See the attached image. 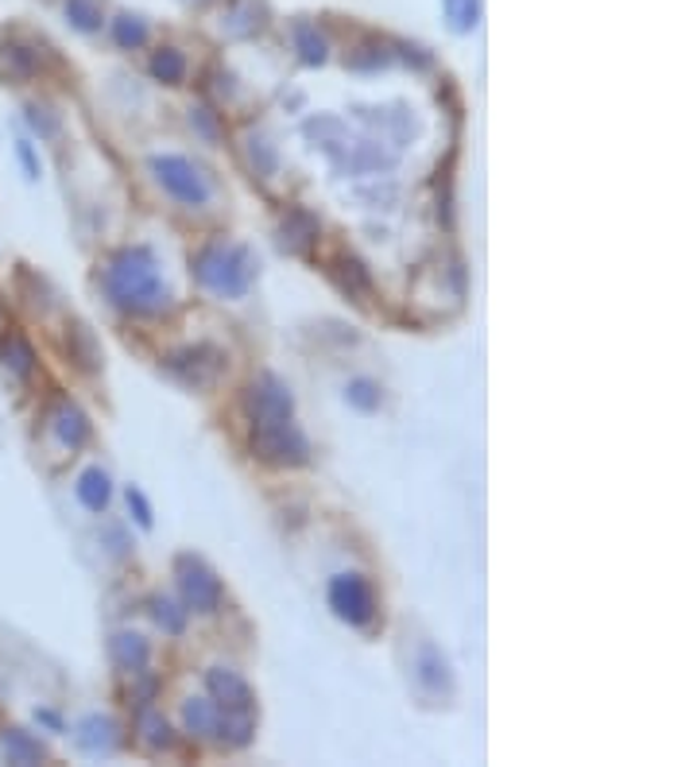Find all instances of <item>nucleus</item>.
I'll return each instance as SVG.
<instances>
[{"label": "nucleus", "instance_id": "c85d7f7f", "mask_svg": "<svg viewBox=\"0 0 697 767\" xmlns=\"http://www.w3.org/2000/svg\"><path fill=\"white\" fill-rule=\"evenodd\" d=\"M128 504H132V508H137V520H140V523H144V528H147V523H152V508H147V500H144V496L137 493V488H128Z\"/></svg>", "mask_w": 697, "mask_h": 767}, {"label": "nucleus", "instance_id": "f8f14e48", "mask_svg": "<svg viewBox=\"0 0 697 767\" xmlns=\"http://www.w3.org/2000/svg\"><path fill=\"white\" fill-rule=\"evenodd\" d=\"M109 656H113V663H117L120 671L137 674V671H144V663H147V644L140 636H128V632H120V636H113Z\"/></svg>", "mask_w": 697, "mask_h": 767}, {"label": "nucleus", "instance_id": "4468645a", "mask_svg": "<svg viewBox=\"0 0 697 767\" xmlns=\"http://www.w3.org/2000/svg\"><path fill=\"white\" fill-rule=\"evenodd\" d=\"M217 736L233 748H245L252 741V709H225L217 717Z\"/></svg>", "mask_w": 697, "mask_h": 767}, {"label": "nucleus", "instance_id": "7ed1b4c3", "mask_svg": "<svg viewBox=\"0 0 697 767\" xmlns=\"http://www.w3.org/2000/svg\"><path fill=\"white\" fill-rule=\"evenodd\" d=\"M252 453L268 465H307L310 461V442L303 438L291 418H280V423L256 426L252 435Z\"/></svg>", "mask_w": 697, "mask_h": 767}, {"label": "nucleus", "instance_id": "f3484780", "mask_svg": "<svg viewBox=\"0 0 697 767\" xmlns=\"http://www.w3.org/2000/svg\"><path fill=\"white\" fill-rule=\"evenodd\" d=\"M67 345H70V357L78 361L82 368H97L102 365V353H97V341H94V333L85 330L82 322H74L70 326V333H67Z\"/></svg>", "mask_w": 697, "mask_h": 767}, {"label": "nucleus", "instance_id": "393cba45", "mask_svg": "<svg viewBox=\"0 0 697 767\" xmlns=\"http://www.w3.org/2000/svg\"><path fill=\"white\" fill-rule=\"evenodd\" d=\"M446 12H450V20H453V27L458 32H469V27L476 24V0H446Z\"/></svg>", "mask_w": 697, "mask_h": 767}, {"label": "nucleus", "instance_id": "4be33fe9", "mask_svg": "<svg viewBox=\"0 0 697 767\" xmlns=\"http://www.w3.org/2000/svg\"><path fill=\"white\" fill-rule=\"evenodd\" d=\"M295 43H298V51H303V59H307V62H322L326 59V39L315 32V24H295Z\"/></svg>", "mask_w": 697, "mask_h": 767}, {"label": "nucleus", "instance_id": "423d86ee", "mask_svg": "<svg viewBox=\"0 0 697 767\" xmlns=\"http://www.w3.org/2000/svg\"><path fill=\"white\" fill-rule=\"evenodd\" d=\"M167 365H170V373L182 376V380L194 384V388H210V384L225 373V353L213 350V345H190V350L170 353Z\"/></svg>", "mask_w": 697, "mask_h": 767}, {"label": "nucleus", "instance_id": "2eb2a0df", "mask_svg": "<svg viewBox=\"0 0 697 767\" xmlns=\"http://www.w3.org/2000/svg\"><path fill=\"white\" fill-rule=\"evenodd\" d=\"M137 733H140V741H144L147 748H167V744L175 741V736H170V724L163 721L152 706L137 709Z\"/></svg>", "mask_w": 697, "mask_h": 767}, {"label": "nucleus", "instance_id": "bb28decb", "mask_svg": "<svg viewBox=\"0 0 697 767\" xmlns=\"http://www.w3.org/2000/svg\"><path fill=\"white\" fill-rule=\"evenodd\" d=\"M349 400L357 403V408L373 411L376 403H380V392H376V388H373L368 380H357V384H353V392H349Z\"/></svg>", "mask_w": 697, "mask_h": 767}, {"label": "nucleus", "instance_id": "aec40b11", "mask_svg": "<svg viewBox=\"0 0 697 767\" xmlns=\"http://www.w3.org/2000/svg\"><path fill=\"white\" fill-rule=\"evenodd\" d=\"M152 74L160 78V82L179 85L182 78H187V59H182L175 47H163V51H155V59H152Z\"/></svg>", "mask_w": 697, "mask_h": 767}, {"label": "nucleus", "instance_id": "6ab92c4d", "mask_svg": "<svg viewBox=\"0 0 697 767\" xmlns=\"http://www.w3.org/2000/svg\"><path fill=\"white\" fill-rule=\"evenodd\" d=\"M217 706L213 701H187V729L194 736H217Z\"/></svg>", "mask_w": 697, "mask_h": 767}, {"label": "nucleus", "instance_id": "20e7f679", "mask_svg": "<svg viewBox=\"0 0 697 767\" xmlns=\"http://www.w3.org/2000/svg\"><path fill=\"white\" fill-rule=\"evenodd\" d=\"M155 175L160 182L187 205H202L210 198V182L202 179V170L194 163L179 160V155H167V160H155Z\"/></svg>", "mask_w": 697, "mask_h": 767}, {"label": "nucleus", "instance_id": "f257e3e1", "mask_svg": "<svg viewBox=\"0 0 697 767\" xmlns=\"http://www.w3.org/2000/svg\"><path fill=\"white\" fill-rule=\"evenodd\" d=\"M105 287L125 310L137 315H152V310L167 307V291L160 287L155 275V256L147 248H125L109 260L105 268Z\"/></svg>", "mask_w": 697, "mask_h": 767}, {"label": "nucleus", "instance_id": "5701e85b", "mask_svg": "<svg viewBox=\"0 0 697 767\" xmlns=\"http://www.w3.org/2000/svg\"><path fill=\"white\" fill-rule=\"evenodd\" d=\"M67 16L82 32H94V27H102V4L97 0H67Z\"/></svg>", "mask_w": 697, "mask_h": 767}, {"label": "nucleus", "instance_id": "1a4fd4ad", "mask_svg": "<svg viewBox=\"0 0 697 767\" xmlns=\"http://www.w3.org/2000/svg\"><path fill=\"white\" fill-rule=\"evenodd\" d=\"M205 682H210L213 698L222 701L225 709H252V691H248V682L237 671L217 666V671L205 674Z\"/></svg>", "mask_w": 697, "mask_h": 767}, {"label": "nucleus", "instance_id": "b1692460", "mask_svg": "<svg viewBox=\"0 0 697 767\" xmlns=\"http://www.w3.org/2000/svg\"><path fill=\"white\" fill-rule=\"evenodd\" d=\"M113 35H117L120 47H140V43H147V24L140 16H120L113 24Z\"/></svg>", "mask_w": 697, "mask_h": 767}, {"label": "nucleus", "instance_id": "ddd939ff", "mask_svg": "<svg viewBox=\"0 0 697 767\" xmlns=\"http://www.w3.org/2000/svg\"><path fill=\"white\" fill-rule=\"evenodd\" d=\"M32 74H35V51H27L20 43H0V78L27 82Z\"/></svg>", "mask_w": 697, "mask_h": 767}, {"label": "nucleus", "instance_id": "6e6552de", "mask_svg": "<svg viewBox=\"0 0 697 767\" xmlns=\"http://www.w3.org/2000/svg\"><path fill=\"white\" fill-rule=\"evenodd\" d=\"M179 586L194 613H213V609L222 605V586H217V578L198 558H179Z\"/></svg>", "mask_w": 697, "mask_h": 767}, {"label": "nucleus", "instance_id": "dca6fc26", "mask_svg": "<svg viewBox=\"0 0 697 767\" xmlns=\"http://www.w3.org/2000/svg\"><path fill=\"white\" fill-rule=\"evenodd\" d=\"M4 756H9V764H39L47 752H43V744L35 741V736H27L24 729H9V733H4Z\"/></svg>", "mask_w": 697, "mask_h": 767}, {"label": "nucleus", "instance_id": "a878e982", "mask_svg": "<svg viewBox=\"0 0 697 767\" xmlns=\"http://www.w3.org/2000/svg\"><path fill=\"white\" fill-rule=\"evenodd\" d=\"M155 621H160L167 632H175V636L187 628V613H182L175 601H155Z\"/></svg>", "mask_w": 697, "mask_h": 767}, {"label": "nucleus", "instance_id": "0eeeda50", "mask_svg": "<svg viewBox=\"0 0 697 767\" xmlns=\"http://www.w3.org/2000/svg\"><path fill=\"white\" fill-rule=\"evenodd\" d=\"M245 403H248V415H252L256 426L291 418V392L283 388L280 380H275V376H260V380L248 388Z\"/></svg>", "mask_w": 697, "mask_h": 767}, {"label": "nucleus", "instance_id": "f03ea898", "mask_svg": "<svg viewBox=\"0 0 697 767\" xmlns=\"http://www.w3.org/2000/svg\"><path fill=\"white\" fill-rule=\"evenodd\" d=\"M252 256L245 248H222V245H210L198 252L194 260V275L205 283V287L222 291V295H245L248 283H252Z\"/></svg>", "mask_w": 697, "mask_h": 767}, {"label": "nucleus", "instance_id": "9b49d317", "mask_svg": "<svg viewBox=\"0 0 697 767\" xmlns=\"http://www.w3.org/2000/svg\"><path fill=\"white\" fill-rule=\"evenodd\" d=\"M0 361H4V368H9L12 376H32L35 368V350L32 341L24 338V333H4V345H0Z\"/></svg>", "mask_w": 697, "mask_h": 767}, {"label": "nucleus", "instance_id": "c756f323", "mask_svg": "<svg viewBox=\"0 0 697 767\" xmlns=\"http://www.w3.org/2000/svg\"><path fill=\"white\" fill-rule=\"evenodd\" d=\"M190 120H194V125H198V128H202L205 137H217V125H213L210 109H194V113H190Z\"/></svg>", "mask_w": 697, "mask_h": 767}, {"label": "nucleus", "instance_id": "9d476101", "mask_svg": "<svg viewBox=\"0 0 697 767\" xmlns=\"http://www.w3.org/2000/svg\"><path fill=\"white\" fill-rule=\"evenodd\" d=\"M51 426H55V435H59L67 446H82L85 438H90V423H85V415H82V411H78L70 400H59V403H55Z\"/></svg>", "mask_w": 697, "mask_h": 767}, {"label": "nucleus", "instance_id": "cd10ccee", "mask_svg": "<svg viewBox=\"0 0 697 767\" xmlns=\"http://www.w3.org/2000/svg\"><path fill=\"white\" fill-rule=\"evenodd\" d=\"M27 120H32L39 132H47V137H55V132H59V120L47 117V109H39V105H32V109H27Z\"/></svg>", "mask_w": 697, "mask_h": 767}, {"label": "nucleus", "instance_id": "39448f33", "mask_svg": "<svg viewBox=\"0 0 697 767\" xmlns=\"http://www.w3.org/2000/svg\"><path fill=\"white\" fill-rule=\"evenodd\" d=\"M330 605L341 621L349 624H368L376 613V601H373V589H368L365 578L357 574H341L338 581L330 586Z\"/></svg>", "mask_w": 697, "mask_h": 767}, {"label": "nucleus", "instance_id": "412c9836", "mask_svg": "<svg viewBox=\"0 0 697 767\" xmlns=\"http://www.w3.org/2000/svg\"><path fill=\"white\" fill-rule=\"evenodd\" d=\"M78 744H82V748H90V752L113 748V721H102V717H90V721H82Z\"/></svg>", "mask_w": 697, "mask_h": 767}, {"label": "nucleus", "instance_id": "a211bd4d", "mask_svg": "<svg viewBox=\"0 0 697 767\" xmlns=\"http://www.w3.org/2000/svg\"><path fill=\"white\" fill-rule=\"evenodd\" d=\"M78 496H82L85 508L102 511L109 504V477H105L102 469H85L82 481H78Z\"/></svg>", "mask_w": 697, "mask_h": 767}]
</instances>
